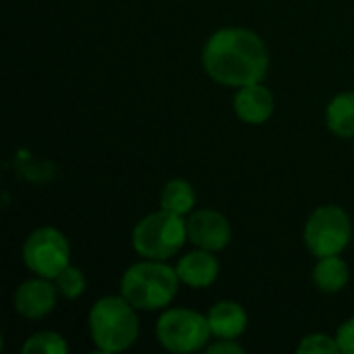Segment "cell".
<instances>
[{
	"instance_id": "obj_1",
	"label": "cell",
	"mask_w": 354,
	"mask_h": 354,
	"mask_svg": "<svg viewBox=\"0 0 354 354\" xmlns=\"http://www.w3.org/2000/svg\"><path fill=\"white\" fill-rule=\"evenodd\" d=\"M201 62L212 81L236 89L263 81L270 68L266 41L245 27H224L212 33Z\"/></svg>"
},
{
	"instance_id": "obj_5",
	"label": "cell",
	"mask_w": 354,
	"mask_h": 354,
	"mask_svg": "<svg viewBox=\"0 0 354 354\" xmlns=\"http://www.w3.org/2000/svg\"><path fill=\"white\" fill-rule=\"evenodd\" d=\"M156 338L162 348L168 353L189 354L197 351H205L207 342L214 338L207 315L187 309L174 307L166 309L158 324H156Z\"/></svg>"
},
{
	"instance_id": "obj_7",
	"label": "cell",
	"mask_w": 354,
	"mask_h": 354,
	"mask_svg": "<svg viewBox=\"0 0 354 354\" xmlns=\"http://www.w3.org/2000/svg\"><path fill=\"white\" fill-rule=\"evenodd\" d=\"M23 263L33 276L54 280L71 266V245L58 228H35L23 243Z\"/></svg>"
},
{
	"instance_id": "obj_19",
	"label": "cell",
	"mask_w": 354,
	"mask_h": 354,
	"mask_svg": "<svg viewBox=\"0 0 354 354\" xmlns=\"http://www.w3.org/2000/svg\"><path fill=\"white\" fill-rule=\"evenodd\" d=\"M336 340H338L340 353L354 354V317H351L348 322H344V324L338 328Z\"/></svg>"
},
{
	"instance_id": "obj_12",
	"label": "cell",
	"mask_w": 354,
	"mask_h": 354,
	"mask_svg": "<svg viewBox=\"0 0 354 354\" xmlns=\"http://www.w3.org/2000/svg\"><path fill=\"white\" fill-rule=\"evenodd\" d=\"M207 322L214 338L239 340L249 326V315L236 301H220L207 311Z\"/></svg>"
},
{
	"instance_id": "obj_18",
	"label": "cell",
	"mask_w": 354,
	"mask_h": 354,
	"mask_svg": "<svg viewBox=\"0 0 354 354\" xmlns=\"http://www.w3.org/2000/svg\"><path fill=\"white\" fill-rule=\"evenodd\" d=\"M297 353L301 354H340V346L336 336L330 334H309L303 338V342L297 346Z\"/></svg>"
},
{
	"instance_id": "obj_16",
	"label": "cell",
	"mask_w": 354,
	"mask_h": 354,
	"mask_svg": "<svg viewBox=\"0 0 354 354\" xmlns=\"http://www.w3.org/2000/svg\"><path fill=\"white\" fill-rule=\"evenodd\" d=\"M23 354H66L68 353V344L66 340L56 334V332H37L33 336H29L21 348Z\"/></svg>"
},
{
	"instance_id": "obj_8",
	"label": "cell",
	"mask_w": 354,
	"mask_h": 354,
	"mask_svg": "<svg viewBox=\"0 0 354 354\" xmlns=\"http://www.w3.org/2000/svg\"><path fill=\"white\" fill-rule=\"evenodd\" d=\"M187 234L197 249L220 253L232 241V226L228 218L216 209H193L187 218Z\"/></svg>"
},
{
	"instance_id": "obj_3",
	"label": "cell",
	"mask_w": 354,
	"mask_h": 354,
	"mask_svg": "<svg viewBox=\"0 0 354 354\" xmlns=\"http://www.w3.org/2000/svg\"><path fill=\"white\" fill-rule=\"evenodd\" d=\"M89 334L100 353L129 351L139 338L137 309L120 297H102L89 309Z\"/></svg>"
},
{
	"instance_id": "obj_2",
	"label": "cell",
	"mask_w": 354,
	"mask_h": 354,
	"mask_svg": "<svg viewBox=\"0 0 354 354\" xmlns=\"http://www.w3.org/2000/svg\"><path fill=\"white\" fill-rule=\"evenodd\" d=\"M178 284L180 278L176 268H170L166 261L143 259L124 270L120 278V295L137 311H158L174 301Z\"/></svg>"
},
{
	"instance_id": "obj_4",
	"label": "cell",
	"mask_w": 354,
	"mask_h": 354,
	"mask_svg": "<svg viewBox=\"0 0 354 354\" xmlns=\"http://www.w3.org/2000/svg\"><path fill=\"white\" fill-rule=\"evenodd\" d=\"M189 241L185 216L172 214L168 209H158L143 216L133 228V249L141 259L166 261L183 249Z\"/></svg>"
},
{
	"instance_id": "obj_13",
	"label": "cell",
	"mask_w": 354,
	"mask_h": 354,
	"mask_svg": "<svg viewBox=\"0 0 354 354\" xmlns=\"http://www.w3.org/2000/svg\"><path fill=\"white\" fill-rule=\"evenodd\" d=\"M348 280H351V270L340 255L317 257V263L313 268V282L322 292L338 295L344 290Z\"/></svg>"
},
{
	"instance_id": "obj_17",
	"label": "cell",
	"mask_w": 354,
	"mask_h": 354,
	"mask_svg": "<svg viewBox=\"0 0 354 354\" xmlns=\"http://www.w3.org/2000/svg\"><path fill=\"white\" fill-rule=\"evenodd\" d=\"M54 284H56V288H58V295H60L62 299H68V301L79 299V297L85 292V286H87L83 272H81L79 268H75V266L64 268V270L54 278Z\"/></svg>"
},
{
	"instance_id": "obj_14",
	"label": "cell",
	"mask_w": 354,
	"mask_h": 354,
	"mask_svg": "<svg viewBox=\"0 0 354 354\" xmlns=\"http://www.w3.org/2000/svg\"><path fill=\"white\" fill-rule=\"evenodd\" d=\"M326 127L342 139L354 137V91H344L332 97L326 108Z\"/></svg>"
},
{
	"instance_id": "obj_6",
	"label": "cell",
	"mask_w": 354,
	"mask_h": 354,
	"mask_svg": "<svg viewBox=\"0 0 354 354\" xmlns=\"http://www.w3.org/2000/svg\"><path fill=\"white\" fill-rule=\"evenodd\" d=\"M351 239L353 222L340 205L317 207L305 224V245L313 257L340 255Z\"/></svg>"
},
{
	"instance_id": "obj_11",
	"label": "cell",
	"mask_w": 354,
	"mask_h": 354,
	"mask_svg": "<svg viewBox=\"0 0 354 354\" xmlns=\"http://www.w3.org/2000/svg\"><path fill=\"white\" fill-rule=\"evenodd\" d=\"M176 274L180 282L191 288H207L218 280L220 261L216 253L205 251V249H195L178 259Z\"/></svg>"
},
{
	"instance_id": "obj_9",
	"label": "cell",
	"mask_w": 354,
	"mask_h": 354,
	"mask_svg": "<svg viewBox=\"0 0 354 354\" xmlns=\"http://www.w3.org/2000/svg\"><path fill=\"white\" fill-rule=\"evenodd\" d=\"M58 288L54 280L35 276L25 280L15 292V311L25 319H44L56 309L58 303Z\"/></svg>"
},
{
	"instance_id": "obj_20",
	"label": "cell",
	"mask_w": 354,
	"mask_h": 354,
	"mask_svg": "<svg viewBox=\"0 0 354 354\" xmlns=\"http://www.w3.org/2000/svg\"><path fill=\"white\" fill-rule=\"evenodd\" d=\"M205 353L207 354H243L245 353V348L236 342V340H224V338H216V342L214 344H207L205 346Z\"/></svg>"
},
{
	"instance_id": "obj_15",
	"label": "cell",
	"mask_w": 354,
	"mask_h": 354,
	"mask_svg": "<svg viewBox=\"0 0 354 354\" xmlns=\"http://www.w3.org/2000/svg\"><path fill=\"white\" fill-rule=\"evenodd\" d=\"M197 195L195 189L189 180L185 178H172L170 183L164 185L162 195H160V207L168 209L178 216H187L195 209Z\"/></svg>"
},
{
	"instance_id": "obj_10",
	"label": "cell",
	"mask_w": 354,
	"mask_h": 354,
	"mask_svg": "<svg viewBox=\"0 0 354 354\" xmlns=\"http://www.w3.org/2000/svg\"><path fill=\"white\" fill-rule=\"evenodd\" d=\"M234 112L236 116L247 122V124H263L272 118L276 102H274V93L259 83H251V85H243L236 89L234 93Z\"/></svg>"
}]
</instances>
